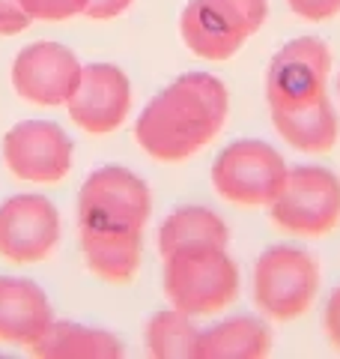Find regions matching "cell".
<instances>
[{"mask_svg": "<svg viewBox=\"0 0 340 359\" xmlns=\"http://www.w3.org/2000/svg\"><path fill=\"white\" fill-rule=\"evenodd\" d=\"M150 210V186L129 168L105 165L84 180L78 192V240L96 278L126 285L138 276Z\"/></svg>", "mask_w": 340, "mask_h": 359, "instance_id": "cell-1", "label": "cell"}, {"mask_svg": "<svg viewBox=\"0 0 340 359\" xmlns=\"http://www.w3.org/2000/svg\"><path fill=\"white\" fill-rule=\"evenodd\" d=\"M230 114V93L209 72H185L155 93L134 123L141 150L155 162H185L221 132Z\"/></svg>", "mask_w": 340, "mask_h": 359, "instance_id": "cell-2", "label": "cell"}, {"mask_svg": "<svg viewBox=\"0 0 340 359\" xmlns=\"http://www.w3.org/2000/svg\"><path fill=\"white\" fill-rule=\"evenodd\" d=\"M162 282L170 309L203 318L239 297V266L224 245H194L164 255Z\"/></svg>", "mask_w": 340, "mask_h": 359, "instance_id": "cell-3", "label": "cell"}, {"mask_svg": "<svg viewBox=\"0 0 340 359\" xmlns=\"http://www.w3.org/2000/svg\"><path fill=\"white\" fill-rule=\"evenodd\" d=\"M320 294V264L299 245H269L254 264V302L275 323L302 318Z\"/></svg>", "mask_w": 340, "mask_h": 359, "instance_id": "cell-4", "label": "cell"}, {"mask_svg": "<svg viewBox=\"0 0 340 359\" xmlns=\"http://www.w3.org/2000/svg\"><path fill=\"white\" fill-rule=\"evenodd\" d=\"M269 0H188L179 15L183 42L203 60H230L263 27Z\"/></svg>", "mask_w": 340, "mask_h": 359, "instance_id": "cell-5", "label": "cell"}, {"mask_svg": "<svg viewBox=\"0 0 340 359\" xmlns=\"http://www.w3.org/2000/svg\"><path fill=\"white\" fill-rule=\"evenodd\" d=\"M269 216L292 237H325L340 224V177L323 165L290 168Z\"/></svg>", "mask_w": 340, "mask_h": 359, "instance_id": "cell-6", "label": "cell"}, {"mask_svg": "<svg viewBox=\"0 0 340 359\" xmlns=\"http://www.w3.org/2000/svg\"><path fill=\"white\" fill-rule=\"evenodd\" d=\"M287 171L283 156L271 144L242 138L215 156L212 186L233 207H269L278 198Z\"/></svg>", "mask_w": 340, "mask_h": 359, "instance_id": "cell-7", "label": "cell"}, {"mask_svg": "<svg viewBox=\"0 0 340 359\" xmlns=\"http://www.w3.org/2000/svg\"><path fill=\"white\" fill-rule=\"evenodd\" d=\"M332 48L316 36L290 39L266 69L269 111H302L328 96Z\"/></svg>", "mask_w": 340, "mask_h": 359, "instance_id": "cell-8", "label": "cell"}, {"mask_svg": "<svg viewBox=\"0 0 340 359\" xmlns=\"http://www.w3.org/2000/svg\"><path fill=\"white\" fill-rule=\"evenodd\" d=\"M72 138L51 120H21L3 135V162L24 183H60L72 171Z\"/></svg>", "mask_w": 340, "mask_h": 359, "instance_id": "cell-9", "label": "cell"}, {"mask_svg": "<svg viewBox=\"0 0 340 359\" xmlns=\"http://www.w3.org/2000/svg\"><path fill=\"white\" fill-rule=\"evenodd\" d=\"M60 237V212L45 195H13L0 204V257L3 261H45L57 249Z\"/></svg>", "mask_w": 340, "mask_h": 359, "instance_id": "cell-10", "label": "cell"}, {"mask_svg": "<svg viewBox=\"0 0 340 359\" xmlns=\"http://www.w3.org/2000/svg\"><path fill=\"white\" fill-rule=\"evenodd\" d=\"M69 117L87 135H111L132 111V81L113 63H87L72 90Z\"/></svg>", "mask_w": 340, "mask_h": 359, "instance_id": "cell-11", "label": "cell"}, {"mask_svg": "<svg viewBox=\"0 0 340 359\" xmlns=\"http://www.w3.org/2000/svg\"><path fill=\"white\" fill-rule=\"evenodd\" d=\"M84 63L60 42H33L13 60V87L21 99L45 108L69 102Z\"/></svg>", "mask_w": 340, "mask_h": 359, "instance_id": "cell-12", "label": "cell"}, {"mask_svg": "<svg viewBox=\"0 0 340 359\" xmlns=\"http://www.w3.org/2000/svg\"><path fill=\"white\" fill-rule=\"evenodd\" d=\"M51 323L54 309L36 282L0 276V341L33 347Z\"/></svg>", "mask_w": 340, "mask_h": 359, "instance_id": "cell-13", "label": "cell"}, {"mask_svg": "<svg viewBox=\"0 0 340 359\" xmlns=\"http://www.w3.org/2000/svg\"><path fill=\"white\" fill-rule=\"evenodd\" d=\"M30 353L39 359H120L126 356V347L108 330L54 318L48 332L30 347Z\"/></svg>", "mask_w": 340, "mask_h": 359, "instance_id": "cell-14", "label": "cell"}, {"mask_svg": "<svg viewBox=\"0 0 340 359\" xmlns=\"http://www.w3.org/2000/svg\"><path fill=\"white\" fill-rule=\"evenodd\" d=\"M271 353L269 323L251 314L221 320L212 330H203L197 359H263Z\"/></svg>", "mask_w": 340, "mask_h": 359, "instance_id": "cell-15", "label": "cell"}, {"mask_svg": "<svg viewBox=\"0 0 340 359\" xmlns=\"http://www.w3.org/2000/svg\"><path fill=\"white\" fill-rule=\"evenodd\" d=\"M269 114L281 138L302 153H328L340 138V120L328 96L302 111H269Z\"/></svg>", "mask_w": 340, "mask_h": 359, "instance_id": "cell-16", "label": "cell"}, {"mask_svg": "<svg viewBox=\"0 0 340 359\" xmlns=\"http://www.w3.org/2000/svg\"><path fill=\"white\" fill-rule=\"evenodd\" d=\"M194 245H224V249H230V228L215 210L188 204L173 210L162 222V228H158V252L164 257L179 249H194Z\"/></svg>", "mask_w": 340, "mask_h": 359, "instance_id": "cell-17", "label": "cell"}, {"mask_svg": "<svg viewBox=\"0 0 340 359\" xmlns=\"http://www.w3.org/2000/svg\"><path fill=\"white\" fill-rule=\"evenodd\" d=\"M203 330L194 323V318L179 309L158 311L146 323L143 344L153 359H197Z\"/></svg>", "mask_w": 340, "mask_h": 359, "instance_id": "cell-18", "label": "cell"}, {"mask_svg": "<svg viewBox=\"0 0 340 359\" xmlns=\"http://www.w3.org/2000/svg\"><path fill=\"white\" fill-rule=\"evenodd\" d=\"M30 21H69L87 13V0H21Z\"/></svg>", "mask_w": 340, "mask_h": 359, "instance_id": "cell-19", "label": "cell"}, {"mask_svg": "<svg viewBox=\"0 0 340 359\" xmlns=\"http://www.w3.org/2000/svg\"><path fill=\"white\" fill-rule=\"evenodd\" d=\"M287 4L304 21H328L340 13V0H287Z\"/></svg>", "mask_w": 340, "mask_h": 359, "instance_id": "cell-20", "label": "cell"}, {"mask_svg": "<svg viewBox=\"0 0 340 359\" xmlns=\"http://www.w3.org/2000/svg\"><path fill=\"white\" fill-rule=\"evenodd\" d=\"M30 27V15L24 13L21 0H0V36H15Z\"/></svg>", "mask_w": 340, "mask_h": 359, "instance_id": "cell-21", "label": "cell"}, {"mask_svg": "<svg viewBox=\"0 0 340 359\" xmlns=\"http://www.w3.org/2000/svg\"><path fill=\"white\" fill-rule=\"evenodd\" d=\"M323 330H325V339L328 344L340 353V285L328 294L325 299V311H323Z\"/></svg>", "mask_w": 340, "mask_h": 359, "instance_id": "cell-22", "label": "cell"}, {"mask_svg": "<svg viewBox=\"0 0 340 359\" xmlns=\"http://www.w3.org/2000/svg\"><path fill=\"white\" fill-rule=\"evenodd\" d=\"M134 4V0H87V18H96V21H108V18H117L122 15L126 9Z\"/></svg>", "mask_w": 340, "mask_h": 359, "instance_id": "cell-23", "label": "cell"}, {"mask_svg": "<svg viewBox=\"0 0 340 359\" xmlns=\"http://www.w3.org/2000/svg\"><path fill=\"white\" fill-rule=\"evenodd\" d=\"M337 93H340V75H337Z\"/></svg>", "mask_w": 340, "mask_h": 359, "instance_id": "cell-24", "label": "cell"}]
</instances>
